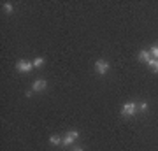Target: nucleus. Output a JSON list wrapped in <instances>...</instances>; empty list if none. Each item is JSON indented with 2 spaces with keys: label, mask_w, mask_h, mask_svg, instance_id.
I'll list each match as a JSON object with an SVG mask.
<instances>
[{
  "label": "nucleus",
  "mask_w": 158,
  "mask_h": 151,
  "mask_svg": "<svg viewBox=\"0 0 158 151\" xmlns=\"http://www.w3.org/2000/svg\"><path fill=\"white\" fill-rule=\"evenodd\" d=\"M137 111H139V109H137L135 102H127V104H123V107H121V114H123V116H134Z\"/></svg>",
  "instance_id": "1"
},
{
  "label": "nucleus",
  "mask_w": 158,
  "mask_h": 151,
  "mask_svg": "<svg viewBox=\"0 0 158 151\" xmlns=\"http://www.w3.org/2000/svg\"><path fill=\"white\" fill-rule=\"evenodd\" d=\"M77 137H79V132H77V130H70V132H67V134L63 135V142H62V144H63V146H70L74 141L77 139Z\"/></svg>",
  "instance_id": "2"
},
{
  "label": "nucleus",
  "mask_w": 158,
  "mask_h": 151,
  "mask_svg": "<svg viewBox=\"0 0 158 151\" xmlns=\"http://www.w3.org/2000/svg\"><path fill=\"white\" fill-rule=\"evenodd\" d=\"M16 69H18V72H30V70L34 69V63L27 62V60H19V62L16 63Z\"/></svg>",
  "instance_id": "3"
},
{
  "label": "nucleus",
  "mask_w": 158,
  "mask_h": 151,
  "mask_svg": "<svg viewBox=\"0 0 158 151\" xmlns=\"http://www.w3.org/2000/svg\"><path fill=\"white\" fill-rule=\"evenodd\" d=\"M95 70L100 74V76H104V74L109 70V63L106 62V60H97L95 62Z\"/></svg>",
  "instance_id": "4"
},
{
  "label": "nucleus",
  "mask_w": 158,
  "mask_h": 151,
  "mask_svg": "<svg viewBox=\"0 0 158 151\" xmlns=\"http://www.w3.org/2000/svg\"><path fill=\"white\" fill-rule=\"evenodd\" d=\"M46 86H48V83H46L44 79H37V81L34 83V91H42Z\"/></svg>",
  "instance_id": "5"
},
{
  "label": "nucleus",
  "mask_w": 158,
  "mask_h": 151,
  "mask_svg": "<svg viewBox=\"0 0 158 151\" xmlns=\"http://www.w3.org/2000/svg\"><path fill=\"white\" fill-rule=\"evenodd\" d=\"M146 63H148V65H151L153 72H156V74H158V60H156V58H153V56H151V58H149Z\"/></svg>",
  "instance_id": "6"
},
{
  "label": "nucleus",
  "mask_w": 158,
  "mask_h": 151,
  "mask_svg": "<svg viewBox=\"0 0 158 151\" xmlns=\"http://www.w3.org/2000/svg\"><path fill=\"white\" fill-rule=\"evenodd\" d=\"M49 142H51L53 146H60V144L63 142V139L60 137V135H51V137H49Z\"/></svg>",
  "instance_id": "7"
},
{
  "label": "nucleus",
  "mask_w": 158,
  "mask_h": 151,
  "mask_svg": "<svg viewBox=\"0 0 158 151\" xmlns=\"http://www.w3.org/2000/svg\"><path fill=\"white\" fill-rule=\"evenodd\" d=\"M149 58H151V53H149V51H141V53H139V60H141V62H148Z\"/></svg>",
  "instance_id": "8"
},
{
  "label": "nucleus",
  "mask_w": 158,
  "mask_h": 151,
  "mask_svg": "<svg viewBox=\"0 0 158 151\" xmlns=\"http://www.w3.org/2000/svg\"><path fill=\"white\" fill-rule=\"evenodd\" d=\"M42 65H44V58H40L39 56V58H35L34 60V69H40Z\"/></svg>",
  "instance_id": "9"
},
{
  "label": "nucleus",
  "mask_w": 158,
  "mask_h": 151,
  "mask_svg": "<svg viewBox=\"0 0 158 151\" xmlns=\"http://www.w3.org/2000/svg\"><path fill=\"white\" fill-rule=\"evenodd\" d=\"M149 53H151V56H153V58H156V60H158V44H155V46H153L151 49H149Z\"/></svg>",
  "instance_id": "10"
},
{
  "label": "nucleus",
  "mask_w": 158,
  "mask_h": 151,
  "mask_svg": "<svg viewBox=\"0 0 158 151\" xmlns=\"http://www.w3.org/2000/svg\"><path fill=\"white\" fill-rule=\"evenodd\" d=\"M4 11H6L7 14H11V12H12V4H9V2H6V4H4Z\"/></svg>",
  "instance_id": "11"
},
{
  "label": "nucleus",
  "mask_w": 158,
  "mask_h": 151,
  "mask_svg": "<svg viewBox=\"0 0 158 151\" xmlns=\"http://www.w3.org/2000/svg\"><path fill=\"white\" fill-rule=\"evenodd\" d=\"M137 109H139V111H142V112L148 111V104H146V102H142V104H139V106H137Z\"/></svg>",
  "instance_id": "12"
},
{
  "label": "nucleus",
  "mask_w": 158,
  "mask_h": 151,
  "mask_svg": "<svg viewBox=\"0 0 158 151\" xmlns=\"http://www.w3.org/2000/svg\"><path fill=\"white\" fill-rule=\"evenodd\" d=\"M74 151H83V149H81V148H76V149H74Z\"/></svg>",
  "instance_id": "13"
}]
</instances>
